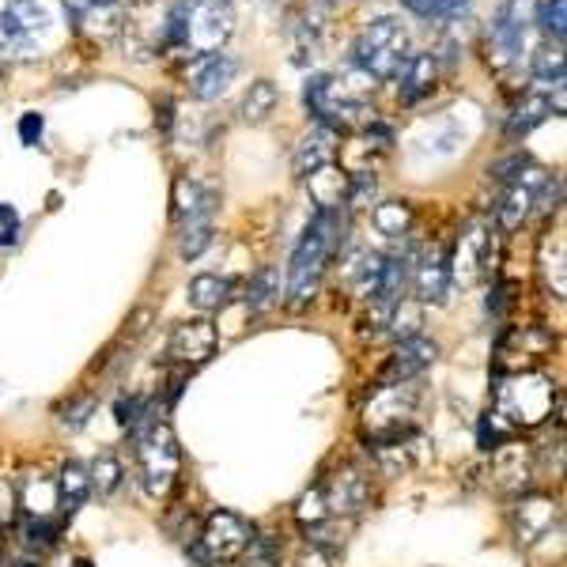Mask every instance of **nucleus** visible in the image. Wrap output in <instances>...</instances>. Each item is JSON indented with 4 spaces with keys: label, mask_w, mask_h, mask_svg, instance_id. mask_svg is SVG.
Returning a JSON list of instances; mask_svg holds the SVG:
<instances>
[{
    "label": "nucleus",
    "mask_w": 567,
    "mask_h": 567,
    "mask_svg": "<svg viewBox=\"0 0 567 567\" xmlns=\"http://www.w3.org/2000/svg\"><path fill=\"white\" fill-rule=\"evenodd\" d=\"M344 232H349V216L341 209H318L315 220L307 224L299 246L292 253V265H287V295H292L295 307L310 299L318 292V281H322L326 261L333 258L336 250L344 246Z\"/></svg>",
    "instance_id": "nucleus-1"
},
{
    "label": "nucleus",
    "mask_w": 567,
    "mask_h": 567,
    "mask_svg": "<svg viewBox=\"0 0 567 567\" xmlns=\"http://www.w3.org/2000/svg\"><path fill=\"white\" fill-rule=\"evenodd\" d=\"M129 439H133V462L137 476H141V488L152 499H167L178 481V470H182V447H178L170 424L152 421L141 432L129 435Z\"/></svg>",
    "instance_id": "nucleus-2"
},
{
    "label": "nucleus",
    "mask_w": 567,
    "mask_h": 567,
    "mask_svg": "<svg viewBox=\"0 0 567 567\" xmlns=\"http://www.w3.org/2000/svg\"><path fill=\"white\" fill-rule=\"evenodd\" d=\"M556 401H560L556 382L538 371H519L496 386V416H507V421L519 427L541 424L553 413Z\"/></svg>",
    "instance_id": "nucleus-3"
},
{
    "label": "nucleus",
    "mask_w": 567,
    "mask_h": 567,
    "mask_svg": "<svg viewBox=\"0 0 567 567\" xmlns=\"http://www.w3.org/2000/svg\"><path fill=\"white\" fill-rule=\"evenodd\" d=\"M405 46H409L405 27H401L398 20H390V15H382V20L367 23L364 35L356 38L352 61H356L371 80H390V76H401V69H405V61H409Z\"/></svg>",
    "instance_id": "nucleus-4"
},
{
    "label": "nucleus",
    "mask_w": 567,
    "mask_h": 567,
    "mask_svg": "<svg viewBox=\"0 0 567 567\" xmlns=\"http://www.w3.org/2000/svg\"><path fill=\"white\" fill-rule=\"evenodd\" d=\"M232 31H235L232 0H197V4H186L182 49H189V57L220 54L227 38H232Z\"/></svg>",
    "instance_id": "nucleus-5"
},
{
    "label": "nucleus",
    "mask_w": 567,
    "mask_h": 567,
    "mask_svg": "<svg viewBox=\"0 0 567 567\" xmlns=\"http://www.w3.org/2000/svg\"><path fill=\"white\" fill-rule=\"evenodd\" d=\"M253 525L243 519V515L235 511H212L209 519H204L201 533H197V541H201L204 556L212 560V567H227L235 560H243L246 548H250L253 541Z\"/></svg>",
    "instance_id": "nucleus-6"
},
{
    "label": "nucleus",
    "mask_w": 567,
    "mask_h": 567,
    "mask_svg": "<svg viewBox=\"0 0 567 567\" xmlns=\"http://www.w3.org/2000/svg\"><path fill=\"white\" fill-rule=\"evenodd\" d=\"M548 186V175L538 167H525L519 175L507 182L504 197H499V209H496V220L504 232H519L525 220L533 216V209H538L541 193H545Z\"/></svg>",
    "instance_id": "nucleus-7"
},
{
    "label": "nucleus",
    "mask_w": 567,
    "mask_h": 567,
    "mask_svg": "<svg viewBox=\"0 0 567 567\" xmlns=\"http://www.w3.org/2000/svg\"><path fill=\"white\" fill-rule=\"evenodd\" d=\"M511 530L522 548H533L538 541L553 538V530H560V504H556L553 496H538V492L515 499Z\"/></svg>",
    "instance_id": "nucleus-8"
},
{
    "label": "nucleus",
    "mask_w": 567,
    "mask_h": 567,
    "mask_svg": "<svg viewBox=\"0 0 567 567\" xmlns=\"http://www.w3.org/2000/svg\"><path fill=\"white\" fill-rule=\"evenodd\" d=\"M216 344H220L216 326H212L209 318H193V322L175 326V333H170L167 341V364H178L182 371H193L204 359H212Z\"/></svg>",
    "instance_id": "nucleus-9"
},
{
    "label": "nucleus",
    "mask_w": 567,
    "mask_h": 567,
    "mask_svg": "<svg viewBox=\"0 0 567 567\" xmlns=\"http://www.w3.org/2000/svg\"><path fill=\"white\" fill-rule=\"evenodd\" d=\"M533 470H538V458H533L530 442L511 439L504 447H496V454H492V484L504 496H522L533 481Z\"/></svg>",
    "instance_id": "nucleus-10"
},
{
    "label": "nucleus",
    "mask_w": 567,
    "mask_h": 567,
    "mask_svg": "<svg viewBox=\"0 0 567 567\" xmlns=\"http://www.w3.org/2000/svg\"><path fill=\"white\" fill-rule=\"evenodd\" d=\"M530 31V0H504L492 15V49L504 64L519 61Z\"/></svg>",
    "instance_id": "nucleus-11"
},
{
    "label": "nucleus",
    "mask_w": 567,
    "mask_h": 567,
    "mask_svg": "<svg viewBox=\"0 0 567 567\" xmlns=\"http://www.w3.org/2000/svg\"><path fill=\"white\" fill-rule=\"evenodd\" d=\"M439 359V344L432 341V336L416 333V336H405V341H398V349H393L390 364L382 367V378H378V386H401V382H413L416 375H424L427 367Z\"/></svg>",
    "instance_id": "nucleus-12"
},
{
    "label": "nucleus",
    "mask_w": 567,
    "mask_h": 567,
    "mask_svg": "<svg viewBox=\"0 0 567 567\" xmlns=\"http://www.w3.org/2000/svg\"><path fill=\"white\" fill-rule=\"evenodd\" d=\"M318 484H322L330 519H336V515H359L367 504H371V481H367L356 465H341L333 476H326V481H318Z\"/></svg>",
    "instance_id": "nucleus-13"
},
{
    "label": "nucleus",
    "mask_w": 567,
    "mask_h": 567,
    "mask_svg": "<svg viewBox=\"0 0 567 567\" xmlns=\"http://www.w3.org/2000/svg\"><path fill=\"white\" fill-rule=\"evenodd\" d=\"M409 276H413V258L409 253H393V258L382 261V276H378V287L371 295V318L378 326L390 322V315L401 307L405 299V287H409Z\"/></svg>",
    "instance_id": "nucleus-14"
},
{
    "label": "nucleus",
    "mask_w": 567,
    "mask_h": 567,
    "mask_svg": "<svg viewBox=\"0 0 567 567\" xmlns=\"http://www.w3.org/2000/svg\"><path fill=\"white\" fill-rule=\"evenodd\" d=\"M413 287L421 303H447L450 287H454V269H450V250L424 253L421 265L413 269Z\"/></svg>",
    "instance_id": "nucleus-15"
},
{
    "label": "nucleus",
    "mask_w": 567,
    "mask_h": 567,
    "mask_svg": "<svg viewBox=\"0 0 567 567\" xmlns=\"http://www.w3.org/2000/svg\"><path fill=\"white\" fill-rule=\"evenodd\" d=\"M333 152H336V129H326V126H315L299 144H295V155H292V167H295V178H315L318 170H326L333 163Z\"/></svg>",
    "instance_id": "nucleus-16"
},
{
    "label": "nucleus",
    "mask_w": 567,
    "mask_h": 567,
    "mask_svg": "<svg viewBox=\"0 0 567 567\" xmlns=\"http://www.w3.org/2000/svg\"><path fill=\"white\" fill-rule=\"evenodd\" d=\"M235 72H238V61L232 54L204 57V64L193 72V95L201 98V103H209V98H220L227 92V84L235 80Z\"/></svg>",
    "instance_id": "nucleus-17"
},
{
    "label": "nucleus",
    "mask_w": 567,
    "mask_h": 567,
    "mask_svg": "<svg viewBox=\"0 0 567 567\" xmlns=\"http://www.w3.org/2000/svg\"><path fill=\"white\" fill-rule=\"evenodd\" d=\"M553 110H564V98H556V103H553V95H541V92L522 95V103L515 106L511 118H507V137H511V141H519V137H530L533 129H538Z\"/></svg>",
    "instance_id": "nucleus-18"
},
{
    "label": "nucleus",
    "mask_w": 567,
    "mask_h": 567,
    "mask_svg": "<svg viewBox=\"0 0 567 567\" xmlns=\"http://www.w3.org/2000/svg\"><path fill=\"white\" fill-rule=\"evenodd\" d=\"M87 499H92V476L80 462H64L61 476H57V507H61V515L72 519Z\"/></svg>",
    "instance_id": "nucleus-19"
},
{
    "label": "nucleus",
    "mask_w": 567,
    "mask_h": 567,
    "mask_svg": "<svg viewBox=\"0 0 567 567\" xmlns=\"http://www.w3.org/2000/svg\"><path fill=\"white\" fill-rule=\"evenodd\" d=\"M439 72L435 54H413L401 69V103H416L424 92H432V80Z\"/></svg>",
    "instance_id": "nucleus-20"
},
{
    "label": "nucleus",
    "mask_w": 567,
    "mask_h": 567,
    "mask_svg": "<svg viewBox=\"0 0 567 567\" xmlns=\"http://www.w3.org/2000/svg\"><path fill=\"white\" fill-rule=\"evenodd\" d=\"M276 103H281V92H276L273 80H253L250 87H246L243 95V121H250V126H261V121H269L276 114Z\"/></svg>",
    "instance_id": "nucleus-21"
},
{
    "label": "nucleus",
    "mask_w": 567,
    "mask_h": 567,
    "mask_svg": "<svg viewBox=\"0 0 567 567\" xmlns=\"http://www.w3.org/2000/svg\"><path fill=\"white\" fill-rule=\"evenodd\" d=\"M212 209H216V193H212V189H204L201 182H193V178H178V186H175L178 220L212 216Z\"/></svg>",
    "instance_id": "nucleus-22"
},
{
    "label": "nucleus",
    "mask_w": 567,
    "mask_h": 567,
    "mask_svg": "<svg viewBox=\"0 0 567 567\" xmlns=\"http://www.w3.org/2000/svg\"><path fill=\"white\" fill-rule=\"evenodd\" d=\"M413 220H416V212L409 201H382V204H375V212H371L375 232L386 238H405L409 227H413Z\"/></svg>",
    "instance_id": "nucleus-23"
},
{
    "label": "nucleus",
    "mask_w": 567,
    "mask_h": 567,
    "mask_svg": "<svg viewBox=\"0 0 567 567\" xmlns=\"http://www.w3.org/2000/svg\"><path fill=\"white\" fill-rule=\"evenodd\" d=\"M87 476H92V492H98V499H110L126 484V465H121V458L114 450H98Z\"/></svg>",
    "instance_id": "nucleus-24"
},
{
    "label": "nucleus",
    "mask_w": 567,
    "mask_h": 567,
    "mask_svg": "<svg viewBox=\"0 0 567 567\" xmlns=\"http://www.w3.org/2000/svg\"><path fill=\"white\" fill-rule=\"evenodd\" d=\"M227 295H232V284L216 273H201L189 281V303H193L197 310H204V315H212V310L224 307Z\"/></svg>",
    "instance_id": "nucleus-25"
},
{
    "label": "nucleus",
    "mask_w": 567,
    "mask_h": 567,
    "mask_svg": "<svg viewBox=\"0 0 567 567\" xmlns=\"http://www.w3.org/2000/svg\"><path fill=\"white\" fill-rule=\"evenodd\" d=\"M281 292H284L281 273H276L273 265L258 269V273H253V281L246 284V307H250V310H269L273 303H281Z\"/></svg>",
    "instance_id": "nucleus-26"
},
{
    "label": "nucleus",
    "mask_w": 567,
    "mask_h": 567,
    "mask_svg": "<svg viewBox=\"0 0 567 567\" xmlns=\"http://www.w3.org/2000/svg\"><path fill=\"white\" fill-rule=\"evenodd\" d=\"M4 15H12V23L15 27L23 31L27 38H38V35H46V27H49V12L38 0H8L4 4Z\"/></svg>",
    "instance_id": "nucleus-27"
},
{
    "label": "nucleus",
    "mask_w": 567,
    "mask_h": 567,
    "mask_svg": "<svg viewBox=\"0 0 567 567\" xmlns=\"http://www.w3.org/2000/svg\"><path fill=\"white\" fill-rule=\"evenodd\" d=\"M212 246V216L182 220V235H178V253L186 261H197Z\"/></svg>",
    "instance_id": "nucleus-28"
},
{
    "label": "nucleus",
    "mask_w": 567,
    "mask_h": 567,
    "mask_svg": "<svg viewBox=\"0 0 567 567\" xmlns=\"http://www.w3.org/2000/svg\"><path fill=\"white\" fill-rule=\"evenodd\" d=\"M533 76H538V84H553L556 92H564V54L560 46H541L538 54H533Z\"/></svg>",
    "instance_id": "nucleus-29"
},
{
    "label": "nucleus",
    "mask_w": 567,
    "mask_h": 567,
    "mask_svg": "<svg viewBox=\"0 0 567 567\" xmlns=\"http://www.w3.org/2000/svg\"><path fill=\"white\" fill-rule=\"evenodd\" d=\"M538 27L545 31L556 46H560L564 31H567V0H541L538 4Z\"/></svg>",
    "instance_id": "nucleus-30"
},
{
    "label": "nucleus",
    "mask_w": 567,
    "mask_h": 567,
    "mask_svg": "<svg viewBox=\"0 0 567 567\" xmlns=\"http://www.w3.org/2000/svg\"><path fill=\"white\" fill-rule=\"evenodd\" d=\"M31 43H35V38H27L12 23V15L0 12V61H12V57H27Z\"/></svg>",
    "instance_id": "nucleus-31"
},
{
    "label": "nucleus",
    "mask_w": 567,
    "mask_h": 567,
    "mask_svg": "<svg viewBox=\"0 0 567 567\" xmlns=\"http://www.w3.org/2000/svg\"><path fill=\"white\" fill-rule=\"evenodd\" d=\"M92 413H95V398L92 393H80V398H72L69 405L61 409L57 421H61L64 432H84L87 421H92Z\"/></svg>",
    "instance_id": "nucleus-32"
},
{
    "label": "nucleus",
    "mask_w": 567,
    "mask_h": 567,
    "mask_svg": "<svg viewBox=\"0 0 567 567\" xmlns=\"http://www.w3.org/2000/svg\"><path fill=\"white\" fill-rule=\"evenodd\" d=\"M382 253H364L359 258V265H356V276H352V284H356V292L359 295H367L371 299L375 295V287H378V276H382Z\"/></svg>",
    "instance_id": "nucleus-33"
},
{
    "label": "nucleus",
    "mask_w": 567,
    "mask_h": 567,
    "mask_svg": "<svg viewBox=\"0 0 567 567\" xmlns=\"http://www.w3.org/2000/svg\"><path fill=\"white\" fill-rule=\"evenodd\" d=\"M375 189H378L375 175H367V170L352 175L349 182H344V209H364V204H371Z\"/></svg>",
    "instance_id": "nucleus-34"
},
{
    "label": "nucleus",
    "mask_w": 567,
    "mask_h": 567,
    "mask_svg": "<svg viewBox=\"0 0 567 567\" xmlns=\"http://www.w3.org/2000/svg\"><path fill=\"white\" fill-rule=\"evenodd\" d=\"M541 273H545V281H548V287H553L556 299H564V292H567V276H564V238L556 243V253H553V258H548V253L541 250Z\"/></svg>",
    "instance_id": "nucleus-35"
},
{
    "label": "nucleus",
    "mask_w": 567,
    "mask_h": 567,
    "mask_svg": "<svg viewBox=\"0 0 567 567\" xmlns=\"http://www.w3.org/2000/svg\"><path fill=\"white\" fill-rule=\"evenodd\" d=\"M23 533H27V545L38 548V553H46V548L57 545V525L49 519H31L23 525Z\"/></svg>",
    "instance_id": "nucleus-36"
},
{
    "label": "nucleus",
    "mask_w": 567,
    "mask_h": 567,
    "mask_svg": "<svg viewBox=\"0 0 567 567\" xmlns=\"http://www.w3.org/2000/svg\"><path fill=\"white\" fill-rule=\"evenodd\" d=\"M155 322V310L152 307H137L133 315L126 318V336L129 341H141V336H147V330H152Z\"/></svg>",
    "instance_id": "nucleus-37"
},
{
    "label": "nucleus",
    "mask_w": 567,
    "mask_h": 567,
    "mask_svg": "<svg viewBox=\"0 0 567 567\" xmlns=\"http://www.w3.org/2000/svg\"><path fill=\"white\" fill-rule=\"evenodd\" d=\"M470 8V0H427V15L432 20H454Z\"/></svg>",
    "instance_id": "nucleus-38"
},
{
    "label": "nucleus",
    "mask_w": 567,
    "mask_h": 567,
    "mask_svg": "<svg viewBox=\"0 0 567 567\" xmlns=\"http://www.w3.org/2000/svg\"><path fill=\"white\" fill-rule=\"evenodd\" d=\"M530 167V160H525V155H507V160H499L496 167L488 170L492 178H504V182H511L515 175H519V170H525Z\"/></svg>",
    "instance_id": "nucleus-39"
},
{
    "label": "nucleus",
    "mask_w": 567,
    "mask_h": 567,
    "mask_svg": "<svg viewBox=\"0 0 567 567\" xmlns=\"http://www.w3.org/2000/svg\"><path fill=\"white\" fill-rule=\"evenodd\" d=\"M38 137H43V118H38V114H23V121H20V141H23V144H38Z\"/></svg>",
    "instance_id": "nucleus-40"
},
{
    "label": "nucleus",
    "mask_w": 567,
    "mask_h": 567,
    "mask_svg": "<svg viewBox=\"0 0 567 567\" xmlns=\"http://www.w3.org/2000/svg\"><path fill=\"white\" fill-rule=\"evenodd\" d=\"M507 292H511V287H507L504 281L492 287V295H488V315L492 318H504L507 315Z\"/></svg>",
    "instance_id": "nucleus-41"
},
{
    "label": "nucleus",
    "mask_w": 567,
    "mask_h": 567,
    "mask_svg": "<svg viewBox=\"0 0 567 567\" xmlns=\"http://www.w3.org/2000/svg\"><path fill=\"white\" fill-rule=\"evenodd\" d=\"M333 556H326V553H318V548H307V553L295 560V567H330Z\"/></svg>",
    "instance_id": "nucleus-42"
},
{
    "label": "nucleus",
    "mask_w": 567,
    "mask_h": 567,
    "mask_svg": "<svg viewBox=\"0 0 567 567\" xmlns=\"http://www.w3.org/2000/svg\"><path fill=\"white\" fill-rule=\"evenodd\" d=\"M476 435H481V450H492V442L499 439V435H496V427H492V413L481 421V427H476Z\"/></svg>",
    "instance_id": "nucleus-43"
},
{
    "label": "nucleus",
    "mask_w": 567,
    "mask_h": 567,
    "mask_svg": "<svg viewBox=\"0 0 567 567\" xmlns=\"http://www.w3.org/2000/svg\"><path fill=\"white\" fill-rule=\"evenodd\" d=\"M64 4L72 8L76 15H84V12H95V8H106V4H114V0H64Z\"/></svg>",
    "instance_id": "nucleus-44"
},
{
    "label": "nucleus",
    "mask_w": 567,
    "mask_h": 567,
    "mask_svg": "<svg viewBox=\"0 0 567 567\" xmlns=\"http://www.w3.org/2000/svg\"><path fill=\"white\" fill-rule=\"evenodd\" d=\"M0 224H4V232H15V209L0 204Z\"/></svg>",
    "instance_id": "nucleus-45"
},
{
    "label": "nucleus",
    "mask_w": 567,
    "mask_h": 567,
    "mask_svg": "<svg viewBox=\"0 0 567 567\" xmlns=\"http://www.w3.org/2000/svg\"><path fill=\"white\" fill-rule=\"evenodd\" d=\"M401 4H405L409 12H416V15H424L427 20V0H401Z\"/></svg>",
    "instance_id": "nucleus-46"
},
{
    "label": "nucleus",
    "mask_w": 567,
    "mask_h": 567,
    "mask_svg": "<svg viewBox=\"0 0 567 567\" xmlns=\"http://www.w3.org/2000/svg\"><path fill=\"white\" fill-rule=\"evenodd\" d=\"M8 243H15V232H0V246H8Z\"/></svg>",
    "instance_id": "nucleus-47"
},
{
    "label": "nucleus",
    "mask_w": 567,
    "mask_h": 567,
    "mask_svg": "<svg viewBox=\"0 0 567 567\" xmlns=\"http://www.w3.org/2000/svg\"><path fill=\"white\" fill-rule=\"evenodd\" d=\"M246 567H276V564H265V560H246Z\"/></svg>",
    "instance_id": "nucleus-48"
},
{
    "label": "nucleus",
    "mask_w": 567,
    "mask_h": 567,
    "mask_svg": "<svg viewBox=\"0 0 567 567\" xmlns=\"http://www.w3.org/2000/svg\"><path fill=\"white\" fill-rule=\"evenodd\" d=\"M76 567H92V560H76Z\"/></svg>",
    "instance_id": "nucleus-49"
},
{
    "label": "nucleus",
    "mask_w": 567,
    "mask_h": 567,
    "mask_svg": "<svg viewBox=\"0 0 567 567\" xmlns=\"http://www.w3.org/2000/svg\"><path fill=\"white\" fill-rule=\"evenodd\" d=\"M15 567H38V564H15Z\"/></svg>",
    "instance_id": "nucleus-50"
},
{
    "label": "nucleus",
    "mask_w": 567,
    "mask_h": 567,
    "mask_svg": "<svg viewBox=\"0 0 567 567\" xmlns=\"http://www.w3.org/2000/svg\"><path fill=\"white\" fill-rule=\"evenodd\" d=\"M182 4H197V0H182Z\"/></svg>",
    "instance_id": "nucleus-51"
}]
</instances>
